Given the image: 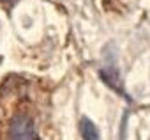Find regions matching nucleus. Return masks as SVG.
<instances>
[{
  "mask_svg": "<svg viewBox=\"0 0 150 140\" xmlns=\"http://www.w3.org/2000/svg\"><path fill=\"white\" fill-rule=\"evenodd\" d=\"M99 76H101V80L110 89H113L117 94H120V96H124V98L129 99V96H127V92L124 89V84H122V76H120V71H118V64H117L115 51L110 55L108 50H106V53H104V64L99 69Z\"/></svg>",
  "mask_w": 150,
  "mask_h": 140,
  "instance_id": "nucleus-1",
  "label": "nucleus"
},
{
  "mask_svg": "<svg viewBox=\"0 0 150 140\" xmlns=\"http://www.w3.org/2000/svg\"><path fill=\"white\" fill-rule=\"evenodd\" d=\"M18 2V0H0V4L2 6H14Z\"/></svg>",
  "mask_w": 150,
  "mask_h": 140,
  "instance_id": "nucleus-4",
  "label": "nucleus"
},
{
  "mask_svg": "<svg viewBox=\"0 0 150 140\" xmlns=\"http://www.w3.org/2000/svg\"><path fill=\"white\" fill-rule=\"evenodd\" d=\"M7 140H39L34 121L23 114L13 117L7 128Z\"/></svg>",
  "mask_w": 150,
  "mask_h": 140,
  "instance_id": "nucleus-2",
  "label": "nucleus"
},
{
  "mask_svg": "<svg viewBox=\"0 0 150 140\" xmlns=\"http://www.w3.org/2000/svg\"><path fill=\"white\" fill-rule=\"evenodd\" d=\"M80 133H81L83 140H99L101 138L97 126L88 117H81L80 119Z\"/></svg>",
  "mask_w": 150,
  "mask_h": 140,
  "instance_id": "nucleus-3",
  "label": "nucleus"
}]
</instances>
